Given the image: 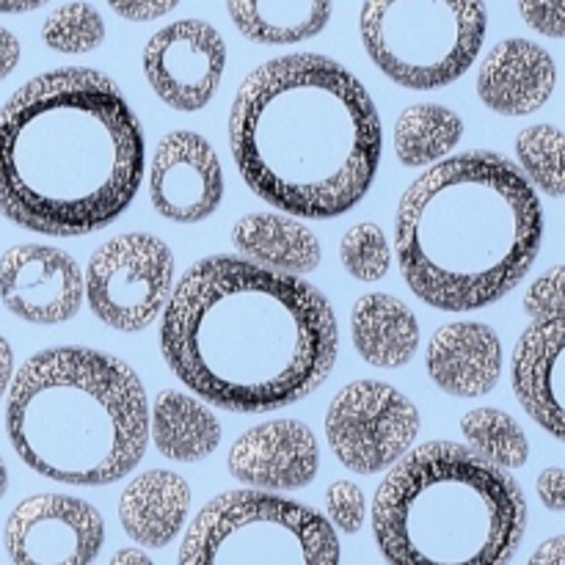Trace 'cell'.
Segmentation results:
<instances>
[{"instance_id":"30","label":"cell","mask_w":565,"mask_h":565,"mask_svg":"<svg viewBox=\"0 0 565 565\" xmlns=\"http://www.w3.org/2000/svg\"><path fill=\"white\" fill-rule=\"evenodd\" d=\"M524 312L533 323L565 312V265H555L530 285L524 296Z\"/></svg>"},{"instance_id":"5","label":"cell","mask_w":565,"mask_h":565,"mask_svg":"<svg viewBox=\"0 0 565 565\" xmlns=\"http://www.w3.org/2000/svg\"><path fill=\"white\" fill-rule=\"evenodd\" d=\"M6 430L33 472L66 486H108L147 450V395L132 367L110 353L50 348L17 370Z\"/></svg>"},{"instance_id":"16","label":"cell","mask_w":565,"mask_h":565,"mask_svg":"<svg viewBox=\"0 0 565 565\" xmlns=\"http://www.w3.org/2000/svg\"><path fill=\"white\" fill-rule=\"evenodd\" d=\"M511 379L524 412L565 445V312L522 331Z\"/></svg>"},{"instance_id":"31","label":"cell","mask_w":565,"mask_h":565,"mask_svg":"<svg viewBox=\"0 0 565 565\" xmlns=\"http://www.w3.org/2000/svg\"><path fill=\"white\" fill-rule=\"evenodd\" d=\"M519 14L533 31L565 39V3H519Z\"/></svg>"},{"instance_id":"19","label":"cell","mask_w":565,"mask_h":565,"mask_svg":"<svg viewBox=\"0 0 565 565\" xmlns=\"http://www.w3.org/2000/svg\"><path fill=\"white\" fill-rule=\"evenodd\" d=\"M191 486L174 472L152 469L127 483L119 500V522L136 544L163 550L185 527Z\"/></svg>"},{"instance_id":"29","label":"cell","mask_w":565,"mask_h":565,"mask_svg":"<svg viewBox=\"0 0 565 565\" xmlns=\"http://www.w3.org/2000/svg\"><path fill=\"white\" fill-rule=\"evenodd\" d=\"M326 513H329V524H334L342 533L353 535L362 530L364 516H367V502H364V491L351 480H337L326 491Z\"/></svg>"},{"instance_id":"23","label":"cell","mask_w":565,"mask_h":565,"mask_svg":"<svg viewBox=\"0 0 565 565\" xmlns=\"http://www.w3.org/2000/svg\"><path fill=\"white\" fill-rule=\"evenodd\" d=\"M232 22L246 39L259 44H296L329 25L331 3L320 0H237L226 6Z\"/></svg>"},{"instance_id":"14","label":"cell","mask_w":565,"mask_h":565,"mask_svg":"<svg viewBox=\"0 0 565 565\" xmlns=\"http://www.w3.org/2000/svg\"><path fill=\"white\" fill-rule=\"evenodd\" d=\"M0 301L25 323L55 326L83 301L81 265L53 246H14L0 257Z\"/></svg>"},{"instance_id":"22","label":"cell","mask_w":565,"mask_h":565,"mask_svg":"<svg viewBox=\"0 0 565 565\" xmlns=\"http://www.w3.org/2000/svg\"><path fill=\"white\" fill-rule=\"evenodd\" d=\"M152 441L169 461H202L221 445V425L210 408L182 392H160L152 406Z\"/></svg>"},{"instance_id":"38","label":"cell","mask_w":565,"mask_h":565,"mask_svg":"<svg viewBox=\"0 0 565 565\" xmlns=\"http://www.w3.org/2000/svg\"><path fill=\"white\" fill-rule=\"evenodd\" d=\"M6 489H9V469H6L3 456H0V500L6 497Z\"/></svg>"},{"instance_id":"8","label":"cell","mask_w":565,"mask_h":565,"mask_svg":"<svg viewBox=\"0 0 565 565\" xmlns=\"http://www.w3.org/2000/svg\"><path fill=\"white\" fill-rule=\"evenodd\" d=\"M489 9L452 0L364 3L359 31L373 64L397 86L434 92L458 81L483 47Z\"/></svg>"},{"instance_id":"9","label":"cell","mask_w":565,"mask_h":565,"mask_svg":"<svg viewBox=\"0 0 565 565\" xmlns=\"http://www.w3.org/2000/svg\"><path fill=\"white\" fill-rule=\"evenodd\" d=\"M174 287V254L160 237L130 232L92 254L86 298L92 312L116 331H141L166 309Z\"/></svg>"},{"instance_id":"18","label":"cell","mask_w":565,"mask_h":565,"mask_svg":"<svg viewBox=\"0 0 565 565\" xmlns=\"http://www.w3.org/2000/svg\"><path fill=\"white\" fill-rule=\"evenodd\" d=\"M428 375L452 397H483L500 384L502 342L486 323H447L425 353Z\"/></svg>"},{"instance_id":"17","label":"cell","mask_w":565,"mask_h":565,"mask_svg":"<svg viewBox=\"0 0 565 565\" xmlns=\"http://www.w3.org/2000/svg\"><path fill=\"white\" fill-rule=\"evenodd\" d=\"M557 86L555 58L530 39H505L483 58L478 94L494 114L530 116L550 103Z\"/></svg>"},{"instance_id":"7","label":"cell","mask_w":565,"mask_h":565,"mask_svg":"<svg viewBox=\"0 0 565 565\" xmlns=\"http://www.w3.org/2000/svg\"><path fill=\"white\" fill-rule=\"evenodd\" d=\"M177 565H340L329 519L265 491H226L199 511Z\"/></svg>"},{"instance_id":"6","label":"cell","mask_w":565,"mask_h":565,"mask_svg":"<svg viewBox=\"0 0 565 565\" xmlns=\"http://www.w3.org/2000/svg\"><path fill=\"white\" fill-rule=\"evenodd\" d=\"M390 565H508L527 530L516 480L456 441H428L390 469L373 500Z\"/></svg>"},{"instance_id":"13","label":"cell","mask_w":565,"mask_h":565,"mask_svg":"<svg viewBox=\"0 0 565 565\" xmlns=\"http://www.w3.org/2000/svg\"><path fill=\"white\" fill-rule=\"evenodd\" d=\"M149 199L174 224H199L218 210L224 171L207 138L177 130L158 143L149 169Z\"/></svg>"},{"instance_id":"26","label":"cell","mask_w":565,"mask_h":565,"mask_svg":"<svg viewBox=\"0 0 565 565\" xmlns=\"http://www.w3.org/2000/svg\"><path fill=\"white\" fill-rule=\"evenodd\" d=\"M519 171L546 196H565V132L555 125L524 127L516 136Z\"/></svg>"},{"instance_id":"2","label":"cell","mask_w":565,"mask_h":565,"mask_svg":"<svg viewBox=\"0 0 565 565\" xmlns=\"http://www.w3.org/2000/svg\"><path fill=\"white\" fill-rule=\"evenodd\" d=\"M143 154L141 121L110 77L44 72L0 108V213L39 235H92L132 204Z\"/></svg>"},{"instance_id":"32","label":"cell","mask_w":565,"mask_h":565,"mask_svg":"<svg viewBox=\"0 0 565 565\" xmlns=\"http://www.w3.org/2000/svg\"><path fill=\"white\" fill-rule=\"evenodd\" d=\"M535 491H539V500L544 502L550 511L563 513L565 511V469L550 467L539 475V483H535Z\"/></svg>"},{"instance_id":"33","label":"cell","mask_w":565,"mask_h":565,"mask_svg":"<svg viewBox=\"0 0 565 565\" xmlns=\"http://www.w3.org/2000/svg\"><path fill=\"white\" fill-rule=\"evenodd\" d=\"M174 6H177L174 0H169V3H114V11L119 17H127V20L149 22V20H158V17L169 14Z\"/></svg>"},{"instance_id":"34","label":"cell","mask_w":565,"mask_h":565,"mask_svg":"<svg viewBox=\"0 0 565 565\" xmlns=\"http://www.w3.org/2000/svg\"><path fill=\"white\" fill-rule=\"evenodd\" d=\"M17 64H20V42L14 33L0 28V81H6Z\"/></svg>"},{"instance_id":"21","label":"cell","mask_w":565,"mask_h":565,"mask_svg":"<svg viewBox=\"0 0 565 565\" xmlns=\"http://www.w3.org/2000/svg\"><path fill=\"white\" fill-rule=\"evenodd\" d=\"M232 243L246 263L276 274H312L320 265V243L298 221L276 213H252L232 230Z\"/></svg>"},{"instance_id":"25","label":"cell","mask_w":565,"mask_h":565,"mask_svg":"<svg viewBox=\"0 0 565 565\" xmlns=\"http://www.w3.org/2000/svg\"><path fill=\"white\" fill-rule=\"evenodd\" d=\"M461 430L469 450L489 461L491 467L522 469L530 458V441L522 425L500 408H475L461 419Z\"/></svg>"},{"instance_id":"12","label":"cell","mask_w":565,"mask_h":565,"mask_svg":"<svg viewBox=\"0 0 565 565\" xmlns=\"http://www.w3.org/2000/svg\"><path fill=\"white\" fill-rule=\"evenodd\" d=\"M226 66L224 36L204 20L160 28L143 47V75L152 92L182 114L202 110L218 92Z\"/></svg>"},{"instance_id":"36","label":"cell","mask_w":565,"mask_h":565,"mask_svg":"<svg viewBox=\"0 0 565 565\" xmlns=\"http://www.w3.org/2000/svg\"><path fill=\"white\" fill-rule=\"evenodd\" d=\"M14 381V353L6 337H0V397L6 395L9 384Z\"/></svg>"},{"instance_id":"4","label":"cell","mask_w":565,"mask_h":565,"mask_svg":"<svg viewBox=\"0 0 565 565\" xmlns=\"http://www.w3.org/2000/svg\"><path fill=\"white\" fill-rule=\"evenodd\" d=\"M541 241L539 193L497 152L441 160L397 204L403 279L441 312H475L508 296L533 268Z\"/></svg>"},{"instance_id":"1","label":"cell","mask_w":565,"mask_h":565,"mask_svg":"<svg viewBox=\"0 0 565 565\" xmlns=\"http://www.w3.org/2000/svg\"><path fill=\"white\" fill-rule=\"evenodd\" d=\"M329 298L296 276L237 257H207L171 290L160 351L196 397L237 414L276 412L312 395L337 362Z\"/></svg>"},{"instance_id":"35","label":"cell","mask_w":565,"mask_h":565,"mask_svg":"<svg viewBox=\"0 0 565 565\" xmlns=\"http://www.w3.org/2000/svg\"><path fill=\"white\" fill-rule=\"evenodd\" d=\"M527 565H565V535L544 541V544L533 552Z\"/></svg>"},{"instance_id":"37","label":"cell","mask_w":565,"mask_h":565,"mask_svg":"<svg viewBox=\"0 0 565 565\" xmlns=\"http://www.w3.org/2000/svg\"><path fill=\"white\" fill-rule=\"evenodd\" d=\"M110 565H154V561L141 550H119L110 557Z\"/></svg>"},{"instance_id":"3","label":"cell","mask_w":565,"mask_h":565,"mask_svg":"<svg viewBox=\"0 0 565 565\" xmlns=\"http://www.w3.org/2000/svg\"><path fill=\"white\" fill-rule=\"evenodd\" d=\"M230 149L263 202L301 218H337L367 196L381 163V119L367 88L315 53L254 70L230 110Z\"/></svg>"},{"instance_id":"24","label":"cell","mask_w":565,"mask_h":565,"mask_svg":"<svg viewBox=\"0 0 565 565\" xmlns=\"http://www.w3.org/2000/svg\"><path fill=\"white\" fill-rule=\"evenodd\" d=\"M463 136L461 116L445 105H412L395 125V152L403 166L419 169L450 154Z\"/></svg>"},{"instance_id":"20","label":"cell","mask_w":565,"mask_h":565,"mask_svg":"<svg viewBox=\"0 0 565 565\" xmlns=\"http://www.w3.org/2000/svg\"><path fill=\"white\" fill-rule=\"evenodd\" d=\"M351 329L359 356L373 367H403L417 353V318L401 298L386 292H370L353 303Z\"/></svg>"},{"instance_id":"10","label":"cell","mask_w":565,"mask_h":565,"mask_svg":"<svg viewBox=\"0 0 565 565\" xmlns=\"http://www.w3.org/2000/svg\"><path fill=\"white\" fill-rule=\"evenodd\" d=\"M419 412L403 392L381 381L342 386L326 412V436L345 469L375 475L412 452Z\"/></svg>"},{"instance_id":"27","label":"cell","mask_w":565,"mask_h":565,"mask_svg":"<svg viewBox=\"0 0 565 565\" xmlns=\"http://www.w3.org/2000/svg\"><path fill=\"white\" fill-rule=\"evenodd\" d=\"M42 36L44 44H47L50 50H55V53H92V50H97L105 39L103 14L88 3L61 6V9H55L53 14L44 20Z\"/></svg>"},{"instance_id":"15","label":"cell","mask_w":565,"mask_h":565,"mask_svg":"<svg viewBox=\"0 0 565 565\" xmlns=\"http://www.w3.org/2000/svg\"><path fill=\"white\" fill-rule=\"evenodd\" d=\"M230 472L241 483L268 491H296L315 480L320 450L315 434L296 419H276L246 430L230 450Z\"/></svg>"},{"instance_id":"28","label":"cell","mask_w":565,"mask_h":565,"mask_svg":"<svg viewBox=\"0 0 565 565\" xmlns=\"http://www.w3.org/2000/svg\"><path fill=\"white\" fill-rule=\"evenodd\" d=\"M340 259L342 268L359 281H379L390 274L392 265V248L386 241L384 230L379 224H364L351 226L342 235L340 243Z\"/></svg>"},{"instance_id":"11","label":"cell","mask_w":565,"mask_h":565,"mask_svg":"<svg viewBox=\"0 0 565 565\" xmlns=\"http://www.w3.org/2000/svg\"><path fill=\"white\" fill-rule=\"evenodd\" d=\"M103 541L105 522L97 508L66 494L28 497L3 530L14 565H92Z\"/></svg>"}]
</instances>
